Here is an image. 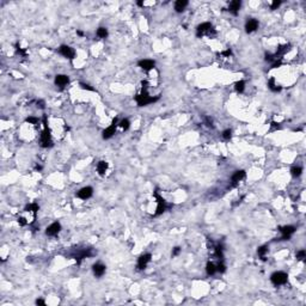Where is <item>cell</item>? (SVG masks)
Wrapping results in <instances>:
<instances>
[{
	"instance_id": "6da1fadb",
	"label": "cell",
	"mask_w": 306,
	"mask_h": 306,
	"mask_svg": "<svg viewBox=\"0 0 306 306\" xmlns=\"http://www.w3.org/2000/svg\"><path fill=\"white\" fill-rule=\"evenodd\" d=\"M142 85V91L140 95H136L135 96V100H136V103L139 107H144V105H147V104H151V103H154V102H157L160 97L159 96H156V97H151L147 92V86H148V83L146 80H144L141 83Z\"/></svg>"
},
{
	"instance_id": "7a4b0ae2",
	"label": "cell",
	"mask_w": 306,
	"mask_h": 306,
	"mask_svg": "<svg viewBox=\"0 0 306 306\" xmlns=\"http://www.w3.org/2000/svg\"><path fill=\"white\" fill-rule=\"evenodd\" d=\"M43 124H44V129L41 134V146L47 148V147H52L53 142L50 140V131L48 128V122H47V116H43Z\"/></svg>"
},
{
	"instance_id": "3957f363",
	"label": "cell",
	"mask_w": 306,
	"mask_h": 306,
	"mask_svg": "<svg viewBox=\"0 0 306 306\" xmlns=\"http://www.w3.org/2000/svg\"><path fill=\"white\" fill-rule=\"evenodd\" d=\"M203 35H208V36H214L215 35V30L213 29L211 23H202L201 25H199L196 29V36L197 37H202Z\"/></svg>"
},
{
	"instance_id": "277c9868",
	"label": "cell",
	"mask_w": 306,
	"mask_h": 306,
	"mask_svg": "<svg viewBox=\"0 0 306 306\" xmlns=\"http://www.w3.org/2000/svg\"><path fill=\"white\" fill-rule=\"evenodd\" d=\"M154 197L157 199V202H158V206H157V212H156V214H154V216H158V215H160V214H163L165 211H166L168 208H170V207H172L171 205H168L166 203V201H165L159 194H158V190H156L154 191Z\"/></svg>"
},
{
	"instance_id": "5b68a950",
	"label": "cell",
	"mask_w": 306,
	"mask_h": 306,
	"mask_svg": "<svg viewBox=\"0 0 306 306\" xmlns=\"http://www.w3.org/2000/svg\"><path fill=\"white\" fill-rule=\"evenodd\" d=\"M287 279H288V275L284 272H275L274 274H272L270 276V280L275 285V286H281V285H285L287 282Z\"/></svg>"
},
{
	"instance_id": "8992f818",
	"label": "cell",
	"mask_w": 306,
	"mask_h": 306,
	"mask_svg": "<svg viewBox=\"0 0 306 306\" xmlns=\"http://www.w3.org/2000/svg\"><path fill=\"white\" fill-rule=\"evenodd\" d=\"M295 227L294 226H282V227H280V232L282 233V237L280 238V240H288L292 234L295 232Z\"/></svg>"
},
{
	"instance_id": "52a82bcc",
	"label": "cell",
	"mask_w": 306,
	"mask_h": 306,
	"mask_svg": "<svg viewBox=\"0 0 306 306\" xmlns=\"http://www.w3.org/2000/svg\"><path fill=\"white\" fill-rule=\"evenodd\" d=\"M59 52H60V54H62L63 56L67 58V59H69V60L74 59V56H75L74 49L71 48L69 46H61L60 49H59Z\"/></svg>"
},
{
	"instance_id": "ba28073f",
	"label": "cell",
	"mask_w": 306,
	"mask_h": 306,
	"mask_svg": "<svg viewBox=\"0 0 306 306\" xmlns=\"http://www.w3.org/2000/svg\"><path fill=\"white\" fill-rule=\"evenodd\" d=\"M117 119H114L112 120V123L110 124V127L103 132V139H110L114 134H115V131H116V126H117Z\"/></svg>"
},
{
	"instance_id": "9c48e42d",
	"label": "cell",
	"mask_w": 306,
	"mask_h": 306,
	"mask_svg": "<svg viewBox=\"0 0 306 306\" xmlns=\"http://www.w3.org/2000/svg\"><path fill=\"white\" fill-rule=\"evenodd\" d=\"M92 194H93V189L91 187H85V188H83L78 191L76 196L81 200H86V199H90L92 196Z\"/></svg>"
},
{
	"instance_id": "30bf717a",
	"label": "cell",
	"mask_w": 306,
	"mask_h": 306,
	"mask_svg": "<svg viewBox=\"0 0 306 306\" xmlns=\"http://www.w3.org/2000/svg\"><path fill=\"white\" fill-rule=\"evenodd\" d=\"M151 258H152L151 253H145V255H142V256H140V258L138 261V269H140V270L145 269L147 263L151 261Z\"/></svg>"
},
{
	"instance_id": "8fae6325",
	"label": "cell",
	"mask_w": 306,
	"mask_h": 306,
	"mask_svg": "<svg viewBox=\"0 0 306 306\" xmlns=\"http://www.w3.org/2000/svg\"><path fill=\"white\" fill-rule=\"evenodd\" d=\"M60 230H61V225H60V222H53L50 226L47 227L46 233H47L48 236H56V234L60 232Z\"/></svg>"
},
{
	"instance_id": "7c38bea8",
	"label": "cell",
	"mask_w": 306,
	"mask_h": 306,
	"mask_svg": "<svg viewBox=\"0 0 306 306\" xmlns=\"http://www.w3.org/2000/svg\"><path fill=\"white\" fill-rule=\"evenodd\" d=\"M138 65H139V67H141L145 71H151L152 68H154L156 62L153 60H140L138 62Z\"/></svg>"
},
{
	"instance_id": "4fadbf2b",
	"label": "cell",
	"mask_w": 306,
	"mask_h": 306,
	"mask_svg": "<svg viewBox=\"0 0 306 306\" xmlns=\"http://www.w3.org/2000/svg\"><path fill=\"white\" fill-rule=\"evenodd\" d=\"M69 79H68V76L67 75H63V74H58L55 76V85L59 86V87H65L67 84H68Z\"/></svg>"
},
{
	"instance_id": "5bb4252c",
	"label": "cell",
	"mask_w": 306,
	"mask_h": 306,
	"mask_svg": "<svg viewBox=\"0 0 306 306\" xmlns=\"http://www.w3.org/2000/svg\"><path fill=\"white\" fill-rule=\"evenodd\" d=\"M257 28H258V20H257V19L250 18V19L246 22V24H245V30H246L248 34L253 32Z\"/></svg>"
},
{
	"instance_id": "9a60e30c",
	"label": "cell",
	"mask_w": 306,
	"mask_h": 306,
	"mask_svg": "<svg viewBox=\"0 0 306 306\" xmlns=\"http://www.w3.org/2000/svg\"><path fill=\"white\" fill-rule=\"evenodd\" d=\"M245 177V171L244 170H240V171H237L234 172V175L232 176L231 178V182H232V187H236L243 178Z\"/></svg>"
},
{
	"instance_id": "2e32d148",
	"label": "cell",
	"mask_w": 306,
	"mask_h": 306,
	"mask_svg": "<svg viewBox=\"0 0 306 306\" xmlns=\"http://www.w3.org/2000/svg\"><path fill=\"white\" fill-rule=\"evenodd\" d=\"M92 270H93V274L97 277H100V276H103L104 273H105V265L102 264V263H96L92 267Z\"/></svg>"
},
{
	"instance_id": "e0dca14e",
	"label": "cell",
	"mask_w": 306,
	"mask_h": 306,
	"mask_svg": "<svg viewBox=\"0 0 306 306\" xmlns=\"http://www.w3.org/2000/svg\"><path fill=\"white\" fill-rule=\"evenodd\" d=\"M241 6V3L239 1V0H234V1H231L230 3V7H228V11L231 12V13H233L234 16L238 15V11Z\"/></svg>"
},
{
	"instance_id": "ac0fdd59",
	"label": "cell",
	"mask_w": 306,
	"mask_h": 306,
	"mask_svg": "<svg viewBox=\"0 0 306 306\" xmlns=\"http://www.w3.org/2000/svg\"><path fill=\"white\" fill-rule=\"evenodd\" d=\"M187 6H188V1H187V0H177V1L175 3V10H176V12H183Z\"/></svg>"
},
{
	"instance_id": "d6986e66",
	"label": "cell",
	"mask_w": 306,
	"mask_h": 306,
	"mask_svg": "<svg viewBox=\"0 0 306 306\" xmlns=\"http://www.w3.org/2000/svg\"><path fill=\"white\" fill-rule=\"evenodd\" d=\"M107 169H108V163L107 161H99L98 164H97V171H98V173L100 175V176H104L105 175V172H107Z\"/></svg>"
},
{
	"instance_id": "ffe728a7",
	"label": "cell",
	"mask_w": 306,
	"mask_h": 306,
	"mask_svg": "<svg viewBox=\"0 0 306 306\" xmlns=\"http://www.w3.org/2000/svg\"><path fill=\"white\" fill-rule=\"evenodd\" d=\"M289 48H291V44H285V46L279 47V49H277V52H276L275 56H276L277 59H280L279 56H281V55H284L286 52H288V50H289Z\"/></svg>"
},
{
	"instance_id": "44dd1931",
	"label": "cell",
	"mask_w": 306,
	"mask_h": 306,
	"mask_svg": "<svg viewBox=\"0 0 306 306\" xmlns=\"http://www.w3.org/2000/svg\"><path fill=\"white\" fill-rule=\"evenodd\" d=\"M206 272H207L208 275L215 274V272H216V265H215L213 262H208L207 265H206Z\"/></svg>"
},
{
	"instance_id": "7402d4cb",
	"label": "cell",
	"mask_w": 306,
	"mask_h": 306,
	"mask_svg": "<svg viewBox=\"0 0 306 306\" xmlns=\"http://www.w3.org/2000/svg\"><path fill=\"white\" fill-rule=\"evenodd\" d=\"M268 252V246L267 245H263L261 248H258L257 250V253H258V256L261 257L262 261H265V253Z\"/></svg>"
},
{
	"instance_id": "603a6c76",
	"label": "cell",
	"mask_w": 306,
	"mask_h": 306,
	"mask_svg": "<svg viewBox=\"0 0 306 306\" xmlns=\"http://www.w3.org/2000/svg\"><path fill=\"white\" fill-rule=\"evenodd\" d=\"M268 86H269V88L272 91H274V92H279L280 90H281V87H279V86L275 85V79L274 78L269 79V81H268Z\"/></svg>"
},
{
	"instance_id": "cb8c5ba5",
	"label": "cell",
	"mask_w": 306,
	"mask_h": 306,
	"mask_svg": "<svg viewBox=\"0 0 306 306\" xmlns=\"http://www.w3.org/2000/svg\"><path fill=\"white\" fill-rule=\"evenodd\" d=\"M214 255L218 258H220L221 261H222V258H224V253H222V246L221 245H216L215 248H214Z\"/></svg>"
},
{
	"instance_id": "d4e9b609",
	"label": "cell",
	"mask_w": 306,
	"mask_h": 306,
	"mask_svg": "<svg viewBox=\"0 0 306 306\" xmlns=\"http://www.w3.org/2000/svg\"><path fill=\"white\" fill-rule=\"evenodd\" d=\"M291 172H292V176H293V177H299V176L301 175V172H302V169H301L300 166H293V168L291 169Z\"/></svg>"
},
{
	"instance_id": "484cf974",
	"label": "cell",
	"mask_w": 306,
	"mask_h": 306,
	"mask_svg": "<svg viewBox=\"0 0 306 306\" xmlns=\"http://www.w3.org/2000/svg\"><path fill=\"white\" fill-rule=\"evenodd\" d=\"M244 88H245V83H244L243 80H240V81H237V83H236V91H237V92L241 93V92L244 91Z\"/></svg>"
},
{
	"instance_id": "4316f807",
	"label": "cell",
	"mask_w": 306,
	"mask_h": 306,
	"mask_svg": "<svg viewBox=\"0 0 306 306\" xmlns=\"http://www.w3.org/2000/svg\"><path fill=\"white\" fill-rule=\"evenodd\" d=\"M97 36H98L99 38H105V37L108 36V30H107L105 28H99V29L97 30Z\"/></svg>"
},
{
	"instance_id": "83f0119b",
	"label": "cell",
	"mask_w": 306,
	"mask_h": 306,
	"mask_svg": "<svg viewBox=\"0 0 306 306\" xmlns=\"http://www.w3.org/2000/svg\"><path fill=\"white\" fill-rule=\"evenodd\" d=\"M25 211H30V212H34L36 214L37 211H38V205L37 203H30V205H28L25 207Z\"/></svg>"
},
{
	"instance_id": "f1b7e54d",
	"label": "cell",
	"mask_w": 306,
	"mask_h": 306,
	"mask_svg": "<svg viewBox=\"0 0 306 306\" xmlns=\"http://www.w3.org/2000/svg\"><path fill=\"white\" fill-rule=\"evenodd\" d=\"M120 126H121V128L123 129V131H127L129 128V126H131V123H129V121L127 120V119H124V120H122L121 122H120Z\"/></svg>"
},
{
	"instance_id": "f546056e",
	"label": "cell",
	"mask_w": 306,
	"mask_h": 306,
	"mask_svg": "<svg viewBox=\"0 0 306 306\" xmlns=\"http://www.w3.org/2000/svg\"><path fill=\"white\" fill-rule=\"evenodd\" d=\"M231 136H232L231 129H226V131L222 132V138H224L225 140H230V139H231Z\"/></svg>"
},
{
	"instance_id": "4dcf8cb0",
	"label": "cell",
	"mask_w": 306,
	"mask_h": 306,
	"mask_svg": "<svg viewBox=\"0 0 306 306\" xmlns=\"http://www.w3.org/2000/svg\"><path fill=\"white\" fill-rule=\"evenodd\" d=\"M226 270V267H225V264L222 263V262H220L218 265H216V272H220V273H224Z\"/></svg>"
},
{
	"instance_id": "1f68e13d",
	"label": "cell",
	"mask_w": 306,
	"mask_h": 306,
	"mask_svg": "<svg viewBox=\"0 0 306 306\" xmlns=\"http://www.w3.org/2000/svg\"><path fill=\"white\" fill-rule=\"evenodd\" d=\"M305 256H306V251L305 250H300V251L297 252V258L298 260H304Z\"/></svg>"
},
{
	"instance_id": "d6a6232c",
	"label": "cell",
	"mask_w": 306,
	"mask_h": 306,
	"mask_svg": "<svg viewBox=\"0 0 306 306\" xmlns=\"http://www.w3.org/2000/svg\"><path fill=\"white\" fill-rule=\"evenodd\" d=\"M205 122H206V126L207 127H211V128H213V120L211 117H206L205 119Z\"/></svg>"
},
{
	"instance_id": "836d02e7",
	"label": "cell",
	"mask_w": 306,
	"mask_h": 306,
	"mask_svg": "<svg viewBox=\"0 0 306 306\" xmlns=\"http://www.w3.org/2000/svg\"><path fill=\"white\" fill-rule=\"evenodd\" d=\"M80 86H81V88H84V90H88V91H95V88H92L90 85H86V84H80Z\"/></svg>"
},
{
	"instance_id": "e575fe53",
	"label": "cell",
	"mask_w": 306,
	"mask_h": 306,
	"mask_svg": "<svg viewBox=\"0 0 306 306\" xmlns=\"http://www.w3.org/2000/svg\"><path fill=\"white\" fill-rule=\"evenodd\" d=\"M280 5H281V1H280V0H275V1L272 4V10H275V8H277Z\"/></svg>"
},
{
	"instance_id": "d590c367",
	"label": "cell",
	"mask_w": 306,
	"mask_h": 306,
	"mask_svg": "<svg viewBox=\"0 0 306 306\" xmlns=\"http://www.w3.org/2000/svg\"><path fill=\"white\" fill-rule=\"evenodd\" d=\"M16 49H17V52H18V53H20L22 55H27V50H25V49H22V48H20L18 44L16 46Z\"/></svg>"
},
{
	"instance_id": "8d00e7d4",
	"label": "cell",
	"mask_w": 306,
	"mask_h": 306,
	"mask_svg": "<svg viewBox=\"0 0 306 306\" xmlns=\"http://www.w3.org/2000/svg\"><path fill=\"white\" fill-rule=\"evenodd\" d=\"M221 55H222V56H231V55H232L231 49H227V50H225V52H222Z\"/></svg>"
},
{
	"instance_id": "74e56055",
	"label": "cell",
	"mask_w": 306,
	"mask_h": 306,
	"mask_svg": "<svg viewBox=\"0 0 306 306\" xmlns=\"http://www.w3.org/2000/svg\"><path fill=\"white\" fill-rule=\"evenodd\" d=\"M181 252V248H178V246H176L175 249H173V251H172V256H177L178 253Z\"/></svg>"
},
{
	"instance_id": "f35d334b",
	"label": "cell",
	"mask_w": 306,
	"mask_h": 306,
	"mask_svg": "<svg viewBox=\"0 0 306 306\" xmlns=\"http://www.w3.org/2000/svg\"><path fill=\"white\" fill-rule=\"evenodd\" d=\"M37 121H38V120H37L36 117H28V119H27V122H29V123H34V124L37 123Z\"/></svg>"
},
{
	"instance_id": "ab89813d",
	"label": "cell",
	"mask_w": 306,
	"mask_h": 306,
	"mask_svg": "<svg viewBox=\"0 0 306 306\" xmlns=\"http://www.w3.org/2000/svg\"><path fill=\"white\" fill-rule=\"evenodd\" d=\"M37 107L41 108V109H44V102L43 100H38L37 102Z\"/></svg>"
},
{
	"instance_id": "60d3db41",
	"label": "cell",
	"mask_w": 306,
	"mask_h": 306,
	"mask_svg": "<svg viewBox=\"0 0 306 306\" xmlns=\"http://www.w3.org/2000/svg\"><path fill=\"white\" fill-rule=\"evenodd\" d=\"M18 222H19V225H22V226L27 225V221H25V219H24V218H19V219H18Z\"/></svg>"
},
{
	"instance_id": "b9f144b4",
	"label": "cell",
	"mask_w": 306,
	"mask_h": 306,
	"mask_svg": "<svg viewBox=\"0 0 306 306\" xmlns=\"http://www.w3.org/2000/svg\"><path fill=\"white\" fill-rule=\"evenodd\" d=\"M36 304H37V305H46L44 300H42V299H37V300H36Z\"/></svg>"
},
{
	"instance_id": "7bdbcfd3",
	"label": "cell",
	"mask_w": 306,
	"mask_h": 306,
	"mask_svg": "<svg viewBox=\"0 0 306 306\" xmlns=\"http://www.w3.org/2000/svg\"><path fill=\"white\" fill-rule=\"evenodd\" d=\"M272 127H273V128H279V123H276V122H272Z\"/></svg>"
},
{
	"instance_id": "ee69618b",
	"label": "cell",
	"mask_w": 306,
	"mask_h": 306,
	"mask_svg": "<svg viewBox=\"0 0 306 306\" xmlns=\"http://www.w3.org/2000/svg\"><path fill=\"white\" fill-rule=\"evenodd\" d=\"M76 34H78L79 36H84V32H83V31H80V30H76Z\"/></svg>"
},
{
	"instance_id": "f6af8a7d",
	"label": "cell",
	"mask_w": 306,
	"mask_h": 306,
	"mask_svg": "<svg viewBox=\"0 0 306 306\" xmlns=\"http://www.w3.org/2000/svg\"><path fill=\"white\" fill-rule=\"evenodd\" d=\"M36 170L41 171V170H42V166H41V165H36Z\"/></svg>"
}]
</instances>
